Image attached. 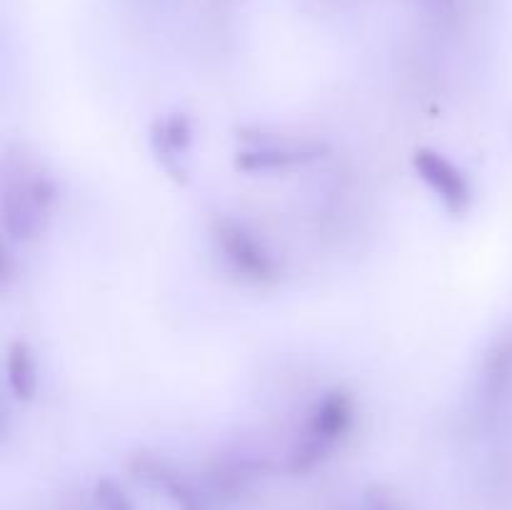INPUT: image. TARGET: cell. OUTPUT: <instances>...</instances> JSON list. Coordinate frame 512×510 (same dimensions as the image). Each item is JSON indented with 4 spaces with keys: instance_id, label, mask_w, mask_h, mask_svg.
Masks as SVG:
<instances>
[{
    "instance_id": "1",
    "label": "cell",
    "mask_w": 512,
    "mask_h": 510,
    "mask_svg": "<svg viewBox=\"0 0 512 510\" xmlns=\"http://www.w3.org/2000/svg\"><path fill=\"white\" fill-rule=\"evenodd\" d=\"M58 205V180L28 155H8L0 190V228L15 245H28L48 230Z\"/></svg>"
},
{
    "instance_id": "2",
    "label": "cell",
    "mask_w": 512,
    "mask_h": 510,
    "mask_svg": "<svg viewBox=\"0 0 512 510\" xmlns=\"http://www.w3.org/2000/svg\"><path fill=\"white\" fill-rule=\"evenodd\" d=\"M358 423V400L348 388H330L315 398L285 458L290 475H308L323 465Z\"/></svg>"
},
{
    "instance_id": "3",
    "label": "cell",
    "mask_w": 512,
    "mask_h": 510,
    "mask_svg": "<svg viewBox=\"0 0 512 510\" xmlns=\"http://www.w3.org/2000/svg\"><path fill=\"white\" fill-rule=\"evenodd\" d=\"M210 245L220 265L233 278L250 288H278L283 283V265L270 245L243 220L233 215H215L210 220Z\"/></svg>"
},
{
    "instance_id": "4",
    "label": "cell",
    "mask_w": 512,
    "mask_h": 510,
    "mask_svg": "<svg viewBox=\"0 0 512 510\" xmlns=\"http://www.w3.org/2000/svg\"><path fill=\"white\" fill-rule=\"evenodd\" d=\"M328 145L315 138H295L280 133H243L233 153L235 170L248 175H273L305 168L315 160L325 158Z\"/></svg>"
},
{
    "instance_id": "5",
    "label": "cell",
    "mask_w": 512,
    "mask_h": 510,
    "mask_svg": "<svg viewBox=\"0 0 512 510\" xmlns=\"http://www.w3.org/2000/svg\"><path fill=\"white\" fill-rule=\"evenodd\" d=\"M410 165L420 183L443 205L445 213L453 218H463L470 213L475 203L473 183H470V175L448 153L430 148V145H420L410 155Z\"/></svg>"
},
{
    "instance_id": "6",
    "label": "cell",
    "mask_w": 512,
    "mask_h": 510,
    "mask_svg": "<svg viewBox=\"0 0 512 510\" xmlns=\"http://www.w3.org/2000/svg\"><path fill=\"white\" fill-rule=\"evenodd\" d=\"M512 403V328L495 335L475 375V408L483 420H495Z\"/></svg>"
},
{
    "instance_id": "7",
    "label": "cell",
    "mask_w": 512,
    "mask_h": 510,
    "mask_svg": "<svg viewBox=\"0 0 512 510\" xmlns=\"http://www.w3.org/2000/svg\"><path fill=\"white\" fill-rule=\"evenodd\" d=\"M148 140L160 168L175 183H188L190 173H193V118L185 110H170V113L158 115L150 123Z\"/></svg>"
},
{
    "instance_id": "8",
    "label": "cell",
    "mask_w": 512,
    "mask_h": 510,
    "mask_svg": "<svg viewBox=\"0 0 512 510\" xmlns=\"http://www.w3.org/2000/svg\"><path fill=\"white\" fill-rule=\"evenodd\" d=\"M130 470H133L135 478L163 490L165 498L175 505V510H210L203 495L198 493V488L188 478H183L168 460L138 453L130 458Z\"/></svg>"
},
{
    "instance_id": "9",
    "label": "cell",
    "mask_w": 512,
    "mask_h": 510,
    "mask_svg": "<svg viewBox=\"0 0 512 510\" xmlns=\"http://www.w3.org/2000/svg\"><path fill=\"white\" fill-rule=\"evenodd\" d=\"M5 388L18 403L28 405L40 393V365L33 345L23 338L10 340L5 348Z\"/></svg>"
},
{
    "instance_id": "10",
    "label": "cell",
    "mask_w": 512,
    "mask_h": 510,
    "mask_svg": "<svg viewBox=\"0 0 512 510\" xmlns=\"http://www.w3.org/2000/svg\"><path fill=\"white\" fill-rule=\"evenodd\" d=\"M93 503L98 510H138L133 498L125 493L123 485L115 478H110V475H103V478L95 480Z\"/></svg>"
},
{
    "instance_id": "11",
    "label": "cell",
    "mask_w": 512,
    "mask_h": 510,
    "mask_svg": "<svg viewBox=\"0 0 512 510\" xmlns=\"http://www.w3.org/2000/svg\"><path fill=\"white\" fill-rule=\"evenodd\" d=\"M373 510H395L385 498H373Z\"/></svg>"
}]
</instances>
